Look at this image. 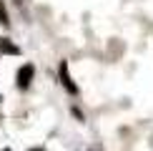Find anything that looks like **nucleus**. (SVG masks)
<instances>
[{
  "instance_id": "nucleus-1",
  "label": "nucleus",
  "mask_w": 153,
  "mask_h": 151,
  "mask_svg": "<svg viewBox=\"0 0 153 151\" xmlns=\"http://www.w3.org/2000/svg\"><path fill=\"white\" fill-rule=\"evenodd\" d=\"M30 81H33V66L28 63V66H23L20 71H18V86H20V88H28Z\"/></svg>"
},
{
  "instance_id": "nucleus-2",
  "label": "nucleus",
  "mask_w": 153,
  "mask_h": 151,
  "mask_svg": "<svg viewBox=\"0 0 153 151\" xmlns=\"http://www.w3.org/2000/svg\"><path fill=\"white\" fill-rule=\"evenodd\" d=\"M60 81H63V86H65L68 93H78V86H75L71 81V76H68V63H60Z\"/></svg>"
},
{
  "instance_id": "nucleus-3",
  "label": "nucleus",
  "mask_w": 153,
  "mask_h": 151,
  "mask_svg": "<svg viewBox=\"0 0 153 151\" xmlns=\"http://www.w3.org/2000/svg\"><path fill=\"white\" fill-rule=\"evenodd\" d=\"M0 53H8V55H18L20 53V48L13 46V43L8 40V38H0Z\"/></svg>"
},
{
  "instance_id": "nucleus-4",
  "label": "nucleus",
  "mask_w": 153,
  "mask_h": 151,
  "mask_svg": "<svg viewBox=\"0 0 153 151\" xmlns=\"http://www.w3.org/2000/svg\"><path fill=\"white\" fill-rule=\"evenodd\" d=\"M8 10H5V5H3V0H0V25H8Z\"/></svg>"
},
{
  "instance_id": "nucleus-5",
  "label": "nucleus",
  "mask_w": 153,
  "mask_h": 151,
  "mask_svg": "<svg viewBox=\"0 0 153 151\" xmlns=\"http://www.w3.org/2000/svg\"><path fill=\"white\" fill-rule=\"evenodd\" d=\"M30 151H45V149H30Z\"/></svg>"
},
{
  "instance_id": "nucleus-6",
  "label": "nucleus",
  "mask_w": 153,
  "mask_h": 151,
  "mask_svg": "<svg viewBox=\"0 0 153 151\" xmlns=\"http://www.w3.org/2000/svg\"><path fill=\"white\" fill-rule=\"evenodd\" d=\"M3 151H10V149H3Z\"/></svg>"
}]
</instances>
